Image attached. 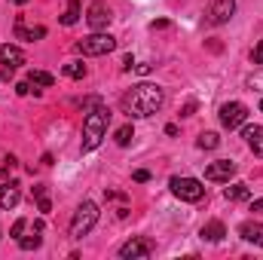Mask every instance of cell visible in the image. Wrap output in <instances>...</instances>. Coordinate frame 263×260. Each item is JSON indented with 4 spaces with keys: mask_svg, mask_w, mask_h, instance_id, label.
Instances as JSON below:
<instances>
[{
    "mask_svg": "<svg viewBox=\"0 0 263 260\" xmlns=\"http://www.w3.org/2000/svg\"><path fill=\"white\" fill-rule=\"evenodd\" d=\"M223 196L230 199V202H242V199H251V187L248 184H242V181H236V184H230Z\"/></svg>",
    "mask_w": 263,
    "mask_h": 260,
    "instance_id": "17",
    "label": "cell"
},
{
    "mask_svg": "<svg viewBox=\"0 0 263 260\" xmlns=\"http://www.w3.org/2000/svg\"><path fill=\"white\" fill-rule=\"evenodd\" d=\"M242 138L248 141V147H251L254 156H263V126H245Z\"/></svg>",
    "mask_w": 263,
    "mask_h": 260,
    "instance_id": "13",
    "label": "cell"
},
{
    "mask_svg": "<svg viewBox=\"0 0 263 260\" xmlns=\"http://www.w3.org/2000/svg\"><path fill=\"white\" fill-rule=\"evenodd\" d=\"M65 73L70 77V80H83V77H86V65H83V62H67Z\"/></svg>",
    "mask_w": 263,
    "mask_h": 260,
    "instance_id": "21",
    "label": "cell"
},
{
    "mask_svg": "<svg viewBox=\"0 0 263 260\" xmlns=\"http://www.w3.org/2000/svg\"><path fill=\"white\" fill-rule=\"evenodd\" d=\"M15 37L34 43V40H43V37H46V28H25V22H22V15H18V18H15Z\"/></svg>",
    "mask_w": 263,
    "mask_h": 260,
    "instance_id": "15",
    "label": "cell"
},
{
    "mask_svg": "<svg viewBox=\"0 0 263 260\" xmlns=\"http://www.w3.org/2000/svg\"><path fill=\"white\" fill-rule=\"evenodd\" d=\"M110 18H114V12H110V6H107L104 0H95V3L89 6V12H86V22H89L92 31H104V28L110 25Z\"/></svg>",
    "mask_w": 263,
    "mask_h": 260,
    "instance_id": "8",
    "label": "cell"
},
{
    "mask_svg": "<svg viewBox=\"0 0 263 260\" xmlns=\"http://www.w3.org/2000/svg\"><path fill=\"white\" fill-rule=\"evenodd\" d=\"M233 15H236V0H211V6H208L211 25H227Z\"/></svg>",
    "mask_w": 263,
    "mask_h": 260,
    "instance_id": "10",
    "label": "cell"
},
{
    "mask_svg": "<svg viewBox=\"0 0 263 260\" xmlns=\"http://www.w3.org/2000/svg\"><path fill=\"white\" fill-rule=\"evenodd\" d=\"M0 65L15 70V67L25 65V52H22L18 46H12V43H3V46H0Z\"/></svg>",
    "mask_w": 263,
    "mask_h": 260,
    "instance_id": "11",
    "label": "cell"
},
{
    "mask_svg": "<svg viewBox=\"0 0 263 260\" xmlns=\"http://www.w3.org/2000/svg\"><path fill=\"white\" fill-rule=\"evenodd\" d=\"M15 92L18 95H31V83H15Z\"/></svg>",
    "mask_w": 263,
    "mask_h": 260,
    "instance_id": "28",
    "label": "cell"
},
{
    "mask_svg": "<svg viewBox=\"0 0 263 260\" xmlns=\"http://www.w3.org/2000/svg\"><path fill=\"white\" fill-rule=\"evenodd\" d=\"M233 175H236V162L233 159H214L205 169V181H214V184H230Z\"/></svg>",
    "mask_w": 263,
    "mask_h": 260,
    "instance_id": "7",
    "label": "cell"
},
{
    "mask_svg": "<svg viewBox=\"0 0 263 260\" xmlns=\"http://www.w3.org/2000/svg\"><path fill=\"white\" fill-rule=\"evenodd\" d=\"M25 227H28V220H25V217H18V220L12 224V230H9V236H12V239L18 242V239H22V233H25Z\"/></svg>",
    "mask_w": 263,
    "mask_h": 260,
    "instance_id": "24",
    "label": "cell"
},
{
    "mask_svg": "<svg viewBox=\"0 0 263 260\" xmlns=\"http://www.w3.org/2000/svg\"><path fill=\"white\" fill-rule=\"evenodd\" d=\"M132 178H135L138 184H144V181H150V172H144V169H138V172H135Z\"/></svg>",
    "mask_w": 263,
    "mask_h": 260,
    "instance_id": "27",
    "label": "cell"
},
{
    "mask_svg": "<svg viewBox=\"0 0 263 260\" xmlns=\"http://www.w3.org/2000/svg\"><path fill=\"white\" fill-rule=\"evenodd\" d=\"M199 150H214V147H217V144H220V138H217V135H214V132H202V135H199Z\"/></svg>",
    "mask_w": 263,
    "mask_h": 260,
    "instance_id": "20",
    "label": "cell"
},
{
    "mask_svg": "<svg viewBox=\"0 0 263 260\" xmlns=\"http://www.w3.org/2000/svg\"><path fill=\"white\" fill-rule=\"evenodd\" d=\"M251 211H257V214H263V199H254V202H251Z\"/></svg>",
    "mask_w": 263,
    "mask_h": 260,
    "instance_id": "29",
    "label": "cell"
},
{
    "mask_svg": "<svg viewBox=\"0 0 263 260\" xmlns=\"http://www.w3.org/2000/svg\"><path fill=\"white\" fill-rule=\"evenodd\" d=\"M28 83H31V86H40V89H49V86L55 83V77L46 73V70H31V73H28Z\"/></svg>",
    "mask_w": 263,
    "mask_h": 260,
    "instance_id": "18",
    "label": "cell"
},
{
    "mask_svg": "<svg viewBox=\"0 0 263 260\" xmlns=\"http://www.w3.org/2000/svg\"><path fill=\"white\" fill-rule=\"evenodd\" d=\"M12 3H18V6H25V3H28V0H12Z\"/></svg>",
    "mask_w": 263,
    "mask_h": 260,
    "instance_id": "30",
    "label": "cell"
},
{
    "mask_svg": "<svg viewBox=\"0 0 263 260\" xmlns=\"http://www.w3.org/2000/svg\"><path fill=\"white\" fill-rule=\"evenodd\" d=\"M98 205L95 202H83L77 211H73V217H70V239H83V236H89L92 233V227L98 224Z\"/></svg>",
    "mask_w": 263,
    "mask_h": 260,
    "instance_id": "3",
    "label": "cell"
},
{
    "mask_svg": "<svg viewBox=\"0 0 263 260\" xmlns=\"http://www.w3.org/2000/svg\"><path fill=\"white\" fill-rule=\"evenodd\" d=\"M168 187H172V193L178 196L181 202H199L205 196V187H202V181H196V178H172Z\"/></svg>",
    "mask_w": 263,
    "mask_h": 260,
    "instance_id": "5",
    "label": "cell"
},
{
    "mask_svg": "<svg viewBox=\"0 0 263 260\" xmlns=\"http://www.w3.org/2000/svg\"><path fill=\"white\" fill-rule=\"evenodd\" d=\"M239 236L251 245H263V224H254V220H245L239 227Z\"/></svg>",
    "mask_w": 263,
    "mask_h": 260,
    "instance_id": "14",
    "label": "cell"
},
{
    "mask_svg": "<svg viewBox=\"0 0 263 260\" xmlns=\"http://www.w3.org/2000/svg\"><path fill=\"white\" fill-rule=\"evenodd\" d=\"M220 123H223V129H242L248 123V107L242 101H227L220 107Z\"/></svg>",
    "mask_w": 263,
    "mask_h": 260,
    "instance_id": "6",
    "label": "cell"
},
{
    "mask_svg": "<svg viewBox=\"0 0 263 260\" xmlns=\"http://www.w3.org/2000/svg\"><path fill=\"white\" fill-rule=\"evenodd\" d=\"M18 199H22V190H18V184H15V181H6V184L0 187V208H3V211L15 208V205H18Z\"/></svg>",
    "mask_w": 263,
    "mask_h": 260,
    "instance_id": "12",
    "label": "cell"
},
{
    "mask_svg": "<svg viewBox=\"0 0 263 260\" xmlns=\"http://www.w3.org/2000/svg\"><path fill=\"white\" fill-rule=\"evenodd\" d=\"M251 62H254V65H263V40L254 46V52H251Z\"/></svg>",
    "mask_w": 263,
    "mask_h": 260,
    "instance_id": "26",
    "label": "cell"
},
{
    "mask_svg": "<svg viewBox=\"0 0 263 260\" xmlns=\"http://www.w3.org/2000/svg\"><path fill=\"white\" fill-rule=\"evenodd\" d=\"M40 242H43L40 233H37V236H22V239H18V248H22V251H31V248H40Z\"/></svg>",
    "mask_w": 263,
    "mask_h": 260,
    "instance_id": "22",
    "label": "cell"
},
{
    "mask_svg": "<svg viewBox=\"0 0 263 260\" xmlns=\"http://www.w3.org/2000/svg\"><path fill=\"white\" fill-rule=\"evenodd\" d=\"M37 208H40L43 214H49V211H52V202L46 199V193H43V196H37Z\"/></svg>",
    "mask_w": 263,
    "mask_h": 260,
    "instance_id": "25",
    "label": "cell"
},
{
    "mask_svg": "<svg viewBox=\"0 0 263 260\" xmlns=\"http://www.w3.org/2000/svg\"><path fill=\"white\" fill-rule=\"evenodd\" d=\"M77 22H80V0H67V9H65V15H62V25L70 28V25H77Z\"/></svg>",
    "mask_w": 263,
    "mask_h": 260,
    "instance_id": "19",
    "label": "cell"
},
{
    "mask_svg": "<svg viewBox=\"0 0 263 260\" xmlns=\"http://www.w3.org/2000/svg\"><path fill=\"white\" fill-rule=\"evenodd\" d=\"M162 101H165V92L156 83H138L123 95V110L135 120H144V117H153L162 107Z\"/></svg>",
    "mask_w": 263,
    "mask_h": 260,
    "instance_id": "1",
    "label": "cell"
},
{
    "mask_svg": "<svg viewBox=\"0 0 263 260\" xmlns=\"http://www.w3.org/2000/svg\"><path fill=\"white\" fill-rule=\"evenodd\" d=\"M107 126H110V110H107L104 104L92 107L89 117L83 120V150H86V153L95 150V147L107 138Z\"/></svg>",
    "mask_w": 263,
    "mask_h": 260,
    "instance_id": "2",
    "label": "cell"
},
{
    "mask_svg": "<svg viewBox=\"0 0 263 260\" xmlns=\"http://www.w3.org/2000/svg\"><path fill=\"white\" fill-rule=\"evenodd\" d=\"M114 138H117V144H120V147H126L132 138H135V129H132V126H123V129H117Z\"/></svg>",
    "mask_w": 263,
    "mask_h": 260,
    "instance_id": "23",
    "label": "cell"
},
{
    "mask_svg": "<svg viewBox=\"0 0 263 260\" xmlns=\"http://www.w3.org/2000/svg\"><path fill=\"white\" fill-rule=\"evenodd\" d=\"M77 49H80L83 55H107V52L117 49V40H114L110 34H104V31H95V34L83 37V40L77 43Z\"/></svg>",
    "mask_w": 263,
    "mask_h": 260,
    "instance_id": "4",
    "label": "cell"
},
{
    "mask_svg": "<svg viewBox=\"0 0 263 260\" xmlns=\"http://www.w3.org/2000/svg\"><path fill=\"white\" fill-rule=\"evenodd\" d=\"M260 114H263V101H260Z\"/></svg>",
    "mask_w": 263,
    "mask_h": 260,
    "instance_id": "31",
    "label": "cell"
},
{
    "mask_svg": "<svg viewBox=\"0 0 263 260\" xmlns=\"http://www.w3.org/2000/svg\"><path fill=\"white\" fill-rule=\"evenodd\" d=\"M153 254V242L150 239H129V242H123L120 245V257L123 260H135V257H150Z\"/></svg>",
    "mask_w": 263,
    "mask_h": 260,
    "instance_id": "9",
    "label": "cell"
},
{
    "mask_svg": "<svg viewBox=\"0 0 263 260\" xmlns=\"http://www.w3.org/2000/svg\"><path fill=\"white\" fill-rule=\"evenodd\" d=\"M199 236H202L205 242H220V239L227 236V227H223L220 220H208V224L199 230Z\"/></svg>",
    "mask_w": 263,
    "mask_h": 260,
    "instance_id": "16",
    "label": "cell"
}]
</instances>
